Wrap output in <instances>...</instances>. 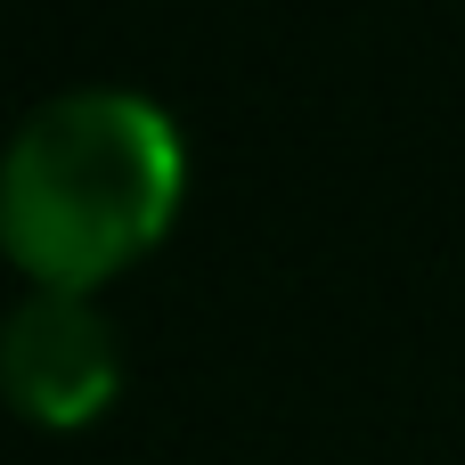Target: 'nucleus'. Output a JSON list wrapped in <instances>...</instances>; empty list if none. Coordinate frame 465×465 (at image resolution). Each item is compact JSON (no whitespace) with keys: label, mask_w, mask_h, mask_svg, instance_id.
Instances as JSON below:
<instances>
[{"label":"nucleus","mask_w":465,"mask_h":465,"mask_svg":"<svg viewBox=\"0 0 465 465\" xmlns=\"http://www.w3.org/2000/svg\"><path fill=\"white\" fill-rule=\"evenodd\" d=\"M180 204V131L147 90H57L41 98L0 163L8 262L41 286H98L139 262Z\"/></svg>","instance_id":"f257e3e1"},{"label":"nucleus","mask_w":465,"mask_h":465,"mask_svg":"<svg viewBox=\"0 0 465 465\" xmlns=\"http://www.w3.org/2000/svg\"><path fill=\"white\" fill-rule=\"evenodd\" d=\"M0 384L33 425H82L123 384V343L106 311L74 286H33L0 327Z\"/></svg>","instance_id":"f03ea898"}]
</instances>
